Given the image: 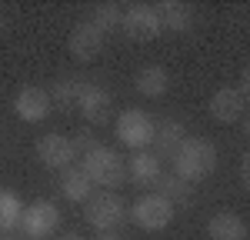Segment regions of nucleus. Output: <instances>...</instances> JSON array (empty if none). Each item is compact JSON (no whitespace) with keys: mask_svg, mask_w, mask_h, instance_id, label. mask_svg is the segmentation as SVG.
<instances>
[{"mask_svg":"<svg viewBox=\"0 0 250 240\" xmlns=\"http://www.w3.org/2000/svg\"><path fill=\"white\" fill-rule=\"evenodd\" d=\"M157 14H160V27H164V30H173V34L190 30V23H193V10L187 3H180V0H164V3H157Z\"/></svg>","mask_w":250,"mask_h":240,"instance_id":"f3484780","label":"nucleus"},{"mask_svg":"<svg viewBox=\"0 0 250 240\" xmlns=\"http://www.w3.org/2000/svg\"><path fill=\"white\" fill-rule=\"evenodd\" d=\"M120 20H124V10H120L117 3H97L94 10H90V23H94L104 37H107L110 30H120Z\"/></svg>","mask_w":250,"mask_h":240,"instance_id":"4be33fe9","label":"nucleus"},{"mask_svg":"<svg viewBox=\"0 0 250 240\" xmlns=\"http://www.w3.org/2000/svg\"><path fill=\"white\" fill-rule=\"evenodd\" d=\"M97 240H124L117 230H107V234H97Z\"/></svg>","mask_w":250,"mask_h":240,"instance_id":"393cba45","label":"nucleus"},{"mask_svg":"<svg viewBox=\"0 0 250 240\" xmlns=\"http://www.w3.org/2000/svg\"><path fill=\"white\" fill-rule=\"evenodd\" d=\"M50 94L37 87V83H30V87H20L17 97H14V114H17L23 123H40V120H47L50 114Z\"/></svg>","mask_w":250,"mask_h":240,"instance_id":"9b49d317","label":"nucleus"},{"mask_svg":"<svg viewBox=\"0 0 250 240\" xmlns=\"http://www.w3.org/2000/svg\"><path fill=\"white\" fill-rule=\"evenodd\" d=\"M240 187H244V190L250 187V157L247 154L240 157Z\"/></svg>","mask_w":250,"mask_h":240,"instance_id":"b1692460","label":"nucleus"},{"mask_svg":"<svg viewBox=\"0 0 250 240\" xmlns=\"http://www.w3.org/2000/svg\"><path fill=\"white\" fill-rule=\"evenodd\" d=\"M20 230H23V240H47L54 230L60 227V210L57 203H50V200H37V203H30V207H23V214H20Z\"/></svg>","mask_w":250,"mask_h":240,"instance_id":"39448f33","label":"nucleus"},{"mask_svg":"<svg viewBox=\"0 0 250 240\" xmlns=\"http://www.w3.org/2000/svg\"><path fill=\"white\" fill-rule=\"evenodd\" d=\"M124 217H127V207H124V200L117 197L114 190H100V194H90L83 200V220L94 230H100V234L120 227Z\"/></svg>","mask_w":250,"mask_h":240,"instance_id":"7ed1b4c3","label":"nucleus"},{"mask_svg":"<svg viewBox=\"0 0 250 240\" xmlns=\"http://www.w3.org/2000/svg\"><path fill=\"white\" fill-rule=\"evenodd\" d=\"M60 194L67 200H74V203H83V200L94 194V183L87 180V174H83L80 167H67V170L60 174Z\"/></svg>","mask_w":250,"mask_h":240,"instance_id":"6ab92c4d","label":"nucleus"},{"mask_svg":"<svg viewBox=\"0 0 250 240\" xmlns=\"http://www.w3.org/2000/svg\"><path fill=\"white\" fill-rule=\"evenodd\" d=\"M154 123L157 120L150 117L147 110L127 107V110L117 117V140H120L124 147L144 150V147H150V140H154Z\"/></svg>","mask_w":250,"mask_h":240,"instance_id":"20e7f679","label":"nucleus"},{"mask_svg":"<svg viewBox=\"0 0 250 240\" xmlns=\"http://www.w3.org/2000/svg\"><path fill=\"white\" fill-rule=\"evenodd\" d=\"M247 114V97H240L233 87H220L210 97V117L217 123H237Z\"/></svg>","mask_w":250,"mask_h":240,"instance_id":"f8f14e48","label":"nucleus"},{"mask_svg":"<svg viewBox=\"0 0 250 240\" xmlns=\"http://www.w3.org/2000/svg\"><path fill=\"white\" fill-rule=\"evenodd\" d=\"M210 240H247V220L233 210H220L207 220Z\"/></svg>","mask_w":250,"mask_h":240,"instance_id":"2eb2a0df","label":"nucleus"},{"mask_svg":"<svg viewBox=\"0 0 250 240\" xmlns=\"http://www.w3.org/2000/svg\"><path fill=\"white\" fill-rule=\"evenodd\" d=\"M173 214H177V210H173V207H170L164 197H157L154 190H150V194H144V197H137L134 207H130V217H134V223L140 227V230H147V234H157V230L170 227Z\"/></svg>","mask_w":250,"mask_h":240,"instance_id":"423d86ee","label":"nucleus"},{"mask_svg":"<svg viewBox=\"0 0 250 240\" xmlns=\"http://www.w3.org/2000/svg\"><path fill=\"white\" fill-rule=\"evenodd\" d=\"M63 240H83V237H80V234H67Z\"/></svg>","mask_w":250,"mask_h":240,"instance_id":"a878e982","label":"nucleus"},{"mask_svg":"<svg viewBox=\"0 0 250 240\" xmlns=\"http://www.w3.org/2000/svg\"><path fill=\"white\" fill-rule=\"evenodd\" d=\"M120 30L127 34L137 43H147V40L160 37V14H157V3H134L124 10V20H120Z\"/></svg>","mask_w":250,"mask_h":240,"instance_id":"0eeeda50","label":"nucleus"},{"mask_svg":"<svg viewBox=\"0 0 250 240\" xmlns=\"http://www.w3.org/2000/svg\"><path fill=\"white\" fill-rule=\"evenodd\" d=\"M0 240H14V237H0Z\"/></svg>","mask_w":250,"mask_h":240,"instance_id":"bb28decb","label":"nucleus"},{"mask_svg":"<svg viewBox=\"0 0 250 240\" xmlns=\"http://www.w3.org/2000/svg\"><path fill=\"white\" fill-rule=\"evenodd\" d=\"M154 194L164 197L173 210H177V207H187V203H190V183H184L177 174H160V177L154 180Z\"/></svg>","mask_w":250,"mask_h":240,"instance_id":"a211bd4d","label":"nucleus"},{"mask_svg":"<svg viewBox=\"0 0 250 240\" xmlns=\"http://www.w3.org/2000/svg\"><path fill=\"white\" fill-rule=\"evenodd\" d=\"M134 87H137V94L157 100V97H164V94H167V87H170V74H167L160 63H147V67H140Z\"/></svg>","mask_w":250,"mask_h":240,"instance_id":"dca6fc26","label":"nucleus"},{"mask_svg":"<svg viewBox=\"0 0 250 240\" xmlns=\"http://www.w3.org/2000/svg\"><path fill=\"white\" fill-rule=\"evenodd\" d=\"M20 214H23V203L14 190L0 187V237H7L14 227L20 223Z\"/></svg>","mask_w":250,"mask_h":240,"instance_id":"aec40b11","label":"nucleus"},{"mask_svg":"<svg viewBox=\"0 0 250 240\" xmlns=\"http://www.w3.org/2000/svg\"><path fill=\"white\" fill-rule=\"evenodd\" d=\"M170 160H173V174L184 183L193 187V183H200V180H207L213 174V167H217V147L207 137H187L177 147V154Z\"/></svg>","mask_w":250,"mask_h":240,"instance_id":"f257e3e1","label":"nucleus"},{"mask_svg":"<svg viewBox=\"0 0 250 240\" xmlns=\"http://www.w3.org/2000/svg\"><path fill=\"white\" fill-rule=\"evenodd\" d=\"M34 150H37V160L43 167H50V170H67L77 160L74 143H70V137H63V134H43Z\"/></svg>","mask_w":250,"mask_h":240,"instance_id":"6e6552de","label":"nucleus"},{"mask_svg":"<svg viewBox=\"0 0 250 240\" xmlns=\"http://www.w3.org/2000/svg\"><path fill=\"white\" fill-rule=\"evenodd\" d=\"M70 143H74V150H77V154H87V150H94L100 140L90 137V134H77V137H70Z\"/></svg>","mask_w":250,"mask_h":240,"instance_id":"5701e85b","label":"nucleus"},{"mask_svg":"<svg viewBox=\"0 0 250 240\" xmlns=\"http://www.w3.org/2000/svg\"><path fill=\"white\" fill-rule=\"evenodd\" d=\"M104 43H107V37L97 30L94 23H90V20H80L77 27L70 30V37H67V50H70V57H74V60L90 63L94 57H100Z\"/></svg>","mask_w":250,"mask_h":240,"instance_id":"1a4fd4ad","label":"nucleus"},{"mask_svg":"<svg viewBox=\"0 0 250 240\" xmlns=\"http://www.w3.org/2000/svg\"><path fill=\"white\" fill-rule=\"evenodd\" d=\"M80 90H83V80L80 77H60L47 94H50V103H57L60 110H67V107H77Z\"/></svg>","mask_w":250,"mask_h":240,"instance_id":"412c9836","label":"nucleus"},{"mask_svg":"<svg viewBox=\"0 0 250 240\" xmlns=\"http://www.w3.org/2000/svg\"><path fill=\"white\" fill-rule=\"evenodd\" d=\"M0 27H3V20H0Z\"/></svg>","mask_w":250,"mask_h":240,"instance_id":"cd10ccee","label":"nucleus"},{"mask_svg":"<svg viewBox=\"0 0 250 240\" xmlns=\"http://www.w3.org/2000/svg\"><path fill=\"white\" fill-rule=\"evenodd\" d=\"M124 167H127V180L137 183V187H154V180L164 174L160 170V157L150 154V150H134V157L124 160Z\"/></svg>","mask_w":250,"mask_h":240,"instance_id":"ddd939ff","label":"nucleus"},{"mask_svg":"<svg viewBox=\"0 0 250 240\" xmlns=\"http://www.w3.org/2000/svg\"><path fill=\"white\" fill-rule=\"evenodd\" d=\"M77 110L90 123H107L110 114H114V97L104 83H83V90L77 97Z\"/></svg>","mask_w":250,"mask_h":240,"instance_id":"9d476101","label":"nucleus"},{"mask_svg":"<svg viewBox=\"0 0 250 240\" xmlns=\"http://www.w3.org/2000/svg\"><path fill=\"white\" fill-rule=\"evenodd\" d=\"M184 140H187L184 120L167 117V120H160V123H154V140H150V147H157V157H173Z\"/></svg>","mask_w":250,"mask_h":240,"instance_id":"4468645a","label":"nucleus"},{"mask_svg":"<svg viewBox=\"0 0 250 240\" xmlns=\"http://www.w3.org/2000/svg\"><path fill=\"white\" fill-rule=\"evenodd\" d=\"M80 170H83L87 180H90L94 187H100V190H114V187H120V183L127 180L124 157H120L117 150H110V147H104V143H97L94 150L83 154Z\"/></svg>","mask_w":250,"mask_h":240,"instance_id":"f03ea898","label":"nucleus"}]
</instances>
